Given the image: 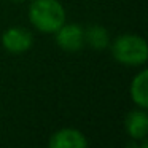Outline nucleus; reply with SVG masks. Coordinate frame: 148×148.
Instances as JSON below:
<instances>
[{
	"label": "nucleus",
	"mask_w": 148,
	"mask_h": 148,
	"mask_svg": "<svg viewBox=\"0 0 148 148\" xmlns=\"http://www.w3.org/2000/svg\"><path fill=\"white\" fill-rule=\"evenodd\" d=\"M124 129L131 138L135 142L147 138L148 134V115L145 108L131 110L124 118Z\"/></svg>",
	"instance_id": "obj_6"
},
{
	"label": "nucleus",
	"mask_w": 148,
	"mask_h": 148,
	"mask_svg": "<svg viewBox=\"0 0 148 148\" xmlns=\"http://www.w3.org/2000/svg\"><path fill=\"white\" fill-rule=\"evenodd\" d=\"M112 56L118 64L126 67H140L147 64L148 46L143 37L137 34H121L110 43Z\"/></svg>",
	"instance_id": "obj_2"
},
{
	"label": "nucleus",
	"mask_w": 148,
	"mask_h": 148,
	"mask_svg": "<svg viewBox=\"0 0 148 148\" xmlns=\"http://www.w3.org/2000/svg\"><path fill=\"white\" fill-rule=\"evenodd\" d=\"M34 45V35L29 29L23 26H13L3 30L2 46L11 54H23L29 51Z\"/></svg>",
	"instance_id": "obj_3"
},
{
	"label": "nucleus",
	"mask_w": 148,
	"mask_h": 148,
	"mask_svg": "<svg viewBox=\"0 0 148 148\" xmlns=\"http://www.w3.org/2000/svg\"><path fill=\"white\" fill-rule=\"evenodd\" d=\"M27 18L38 32L54 34L65 23V10L59 0H32Z\"/></svg>",
	"instance_id": "obj_1"
},
{
	"label": "nucleus",
	"mask_w": 148,
	"mask_h": 148,
	"mask_svg": "<svg viewBox=\"0 0 148 148\" xmlns=\"http://www.w3.org/2000/svg\"><path fill=\"white\" fill-rule=\"evenodd\" d=\"M84 43L96 51H103L110 45L108 30L99 24H92V26L86 27L84 29Z\"/></svg>",
	"instance_id": "obj_8"
},
{
	"label": "nucleus",
	"mask_w": 148,
	"mask_h": 148,
	"mask_svg": "<svg viewBox=\"0 0 148 148\" xmlns=\"http://www.w3.org/2000/svg\"><path fill=\"white\" fill-rule=\"evenodd\" d=\"M11 2H18V3H21V2H26V0H11Z\"/></svg>",
	"instance_id": "obj_9"
},
{
	"label": "nucleus",
	"mask_w": 148,
	"mask_h": 148,
	"mask_svg": "<svg viewBox=\"0 0 148 148\" xmlns=\"http://www.w3.org/2000/svg\"><path fill=\"white\" fill-rule=\"evenodd\" d=\"M56 45L67 53H77L84 46V29L80 24L64 23L54 32Z\"/></svg>",
	"instance_id": "obj_4"
},
{
	"label": "nucleus",
	"mask_w": 148,
	"mask_h": 148,
	"mask_svg": "<svg viewBox=\"0 0 148 148\" xmlns=\"http://www.w3.org/2000/svg\"><path fill=\"white\" fill-rule=\"evenodd\" d=\"M129 94H131V100L138 107V108H145L148 107V70L143 69L140 70L131 81L129 86Z\"/></svg>",
	"instance_id": "obj_7"
},
{
	"label": "nucleus",
	"mask_w": 148,
	"mask_h": 148,
	"mask_svg": "<svg viewBox=\"0 0 148 148\" xmlns=\"http://www.w3.org/2000/svg\"><path fill=\"white\" fill-rule=\"evenodd\" d=\"M48 145L49 148H86L89 140L80 129L62 127L51 134Z\"/></svg>",
	"instance_id": "obj_5"
}]
</instances>
